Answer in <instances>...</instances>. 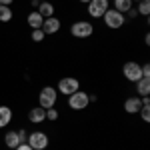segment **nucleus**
Wrapping results in <instances>:
<instances>
[{
	"label": "nucleus",
	"mask_w": 150,
	"mask_h": 150,
	"mask_svg": "<svg viewBox=\"0 0 150 150\" xmlns=\"http://www.w3.org/2000/svg\"><path fill=\"white\" fill-rule=\"evenodd\" d=\"M136 12H138V14H142V16H148V14H150V2H148V0H140Z\"/></svg>",
	"instance_id": "6ab92c4d"
},
{
	"label": "nucleus",
	"mask_w": 150,
	"mask_h": 150,
	"mask_svg": "<svg viewBox=\"0 0 150 150\" xmlns=\"http://www.w3.org/2000/svg\"><path fill=\"white\" fill-rule=\"evenodd\" d=\"M28 120H30L32 124H42V122L46 120V110H44L42 106L30 108V112H28Z\"/></svg>",
	"instance_id": "9d476101"
},
{
	"label": "nucleus",
	"mask_w": 150,
	"mask_h": 150,
	"mask_svg": "<svg viewBox=\"0 0 150 150\" xmlns=\"http://www.w3.org/2000/svg\"><path fill=\"white\" fill-rule=\"evenodd\" d=\"M142 78H150V66L148 64L142 66Z\"/></svg>",
	"instance_id": "4be33fe9"
},
{
	"label": "nucleus",
	"mask_w": 150,
	"mask_h": 150,
	"mask_svg": "<svg viewBox=\"0 0 150 150\" xmlns=\"http://www.w3.org/2000/svg\"><path fill=\"white\" fill-rule=\"evenodd\" d=\"M140 106H142V98L140 96H130L124 102V110H126L128 114H136L140 110Z\"/></svg>",
	"instance_id": "9b49d317"
},
{
	"label": "nucleus",
	"mask_w": 150,
	"mask_h": 150,
	"mask_svg": "<svg viewBox=\"0 0 150 150\" xmlns=\"http://www.w3.org/2000/svg\"><path fill=\"white\" fill-rule=\"evenodd\" d=\"M58 30H60V20H58L56 16L44 18V22H42V32L44 34H56Z\"/></svg>",
	"instance_id": "1a4fd4ad"
},
{
	"label": "nucleus",
	"mask_w": 150,
	"mask_h": 150,
	"mask_svg": "<svg viewBox=\"0 0 150 150\" xmlns=\"http://www.w3.org/2000/svg\"><path fill=\"white\" fill-rule=\"evenodd\" d=\"M134 84H136V92H138L140 98H144V96L150 94V78H140V80L134 82Z\"/></svg>",
	"instance_id": "ddd939ff"
},
{
	"label": "nucleus",
	"mask_w": 150,
	"mask_h": 150,
	"mask_svg": "<svg viewBox=\"0 0 150 150\" xmlns=\"http://www.w3.org/2000/svg\"><path fill=\"white\" fill-rule=\"evenodd\" d=\"M26 142H28V146H30L32 150H46L50 140H48V134L36 130V132H30V134H28Z\"/></svg>",
	"instance_id": "7ed1b4c3"
},
{
	"label": "nucleus",
	"mask_w": 150,
	"mask_h": 150,
	"mask_svg": "<svg viewBox=\"0 0 150 150\" xmlns=\"http://www.w3.org/2000/svg\"><path fill=\"white\" fill-rule=\"evenodd\" d=\"M36 10L40 12L42 18H50V16H54V6L50 4V0H48V2H40Z\"/></svg>",
	"instance_id": "2eb2a0df"
},
{
	"label": "nucleus",
	"mask_w": 150,
	"mask_h": 150,
	"mask_svg": "<svg viewBox=\"0 0 150 150\" xmlns=\"http://www.w3.org/2000/svg\"><path fill=\"white\" fill-rule=\"evenodd\" d=\"M4 144L8 146V148H16L18 144H22L20 142V138H18V132H14V130H10V132H6V136H4Z\"/></svg>",
	"instance_id": "4468645a"
},
{
	"label": "nucleus",
	"mask_w": 150,
	"mask_h": 150,
	"mask_svg": "<svg viewBox=\"0 0 150 150\" xmlns=\"http://www.w3.org/2000/svg\"><path fill=\"white\" fill-rule=\"evenodd\" d=\"M132 2H140V0H132Z\"/></svg>",
	"instance_id": "c85d7f7f"
},
{
	"label": "nucleus",
	"mask_w": 150,
	"mask_h": 150,
	"mask_svg": "<svg viewBox=\"0 0 150 150\" xmlns=\"http://www.w3.org/2000/svg\"><path fill=\"white\" fill-rule=\"evenodd\" d=\"M14 150H32V148L28 146V142H22V144H18V146H16Z\"/></svg>",
	"instance_id": "b1692460"
},
{
	"label": "nucleus",
	"mask_w": 150,
	"mask_h": 150,
	"mask_svg": "<svg viewBox=\"0 0 150 150\" xmlns=\"http://www.w3.org/2000/svg\"><path fill=\"white\" fill-rule=\"evenodd\" d=\"M128 16H130V18H136V16H138L136 8H130V10H128Z\"/></svg>",
	"instance_id": "393cba45"
},
{
	"label": "nucleus",
	"mask_w": 150,
	"mask_h": 150,
	"mask_svg": "<svg viewBox=\"0 0 150 150\" xmlns=\"http://www.w3.org/2000/svg\"><path fill=\"white\" fill-rule=\"evenodd\" d=\"M132 8V0H114V10H118V12H128Z\"/></svg>",
	"instance_id": "f3484780"
},
{
	"label": "nucleus",
	"mask_w": 150,
	"mask_h": 150,
	"mask_svg": "<svg viewBox=\"0 0 150 150\" xmlns=\"http://www.w3.org/2000/svg\"><path fill=\"white\" fill-rule=\"evenodd\" d=\"M76 90H80L78 78H74V76H64V78H60V82H58V92L60 94L70 96L72 92H76Z\"/></svg>",
	"instance_id": "39448f33"
},
{
	"label": "nucleus",
	"mask_w": 150,
	"mask_h": 150,
	"mask_svg": "<svg viewBox=\"0 0 150 150\" xmlns=\"http://www.w3.org/2000/svg\"><path fill=\"white\" fill-rule=\"evenodd\" d=\"M46 120H50V122L58 120V110L56 108H46Z\"/></svg>",
	"instance_id": "412c9836"
},
{
	"label": "nucleus",
	"mask_w": 150,
	"mask_h": 150,
	"mask_svg": "<svg viewBox=\"0 0 150 150\" xmlns=\"http://www.w3.org/2000/svg\"><path fill=\"white\" fill-rule=\"evenodd\" d=\"M16 132H18V138H20V142H26V138H28L26 130H16Z\"/></svg>",
	"instance_id": "5701e85b"
},
{
	"label": "nucleus",
	"mask_w": 150,
	"mask_h": 150,
	"mask_svg": "<svg viewBox=\"0 0 150 150\" xmlns=\"http://www.w3.org/2000/svg\"><path fill=\"white\" fill-rule=\"evenodd\" d=\"M32 40H34V42H42V40H44V32H42V28H34V30H32Z\"/></svg>",
	"instance_id": "aec40b11"
},
{
	"label": "nucleus",
	"mask_w": 150,
	"mask_h": 150,
	"mask_svg": "<svg viewBox=\"0 0 150 150\" xmlns=\"http://www.w3.org/2000/svg\"><path fill=\"white\" fill-rule=\"evenodd\" d=\"M12 120V110L8 106H0V128L8 126Z\"/></svg>",
	"instance_id": "dca6fc26"
},
{
	"label": "nucleus",
	"mask_w": 150,
	"mask_h": 150,
	"mask_svg": "<svg viewBox=\"0 0 150 150\" xmlns=\"http://www.w3.org/2000/svg\"><path fill=\"white\" fill-rule=\"evenodd\" d=\"M26 22H28V26L34 30V28H42V22H44V18L40 16V12L34 10V12H30L28 14V18H26Z\"/></svg>",
	"instance_id": "f8f14e48"
},
{
	"label": "nucleus",
	"mask_w": 150,
	"mask_h": 150,
	"mask_svg": "<svg viewBox=\"0 0 150 150\" xmlns=\"http://www.w3.org/2000/svg\"><path fill=\"white\" fill-rule=\"evenodd\" d=\"M10 20H12L10 6H0V22H10Z\"/></svg>",
	"instance_id": "a211bd4d"
},
{
	"label": "nucleus",
	"mask_w": 150,
	"mask_h": 150,
	"mask_svg": "<svg viewBox=\"0 0 150 150\" xmlns=\"http://www.w3.org/2000/svg\"><path fill=\"white\" fill-rule=\"evenodd\" d=\"M92 32H94V26L86 20H78L70 26V34L74 38H88V36H92Z\"/></svg>",
	"instance_id": "20e7f679"
},
{
	"label": "nucleus",
	"mask_w": 150,
	"mask_h": 150,
	"mask_svg": "<svg viewBox=\"0 0 150 150\" xmlns=\"http://www.w3.org/2000/svg\"><path fill=\"white\" fill-rule=\"evenodd\" d=\"M56 98H58V90L54 86H44L40 94H38V106H42L44 110L46 108H54L56 104Z\"/></svg>",
	"instance_id": "f257e3e1"
},
{
	"label": "nucleus",
	"mask_w": 150,
	"mask_h": 150,
	"mask_svg": "<svg viewBox=\"0 0 150 150\" xmlns=\"http://www.w3.org/2000/svg\"><path fill=\"white\" fill-rule=\"evenodd\" d=\"M12 0H0V6H10Z\"/></svg>",
	"instance_id": "a878e982"
},
{
	"label": "nucleus",
	"mask_w": 150,
	"mask_h": 150,
	"mask_svg": "<svg viewBox=\"0 0 150 150\" xmlns=\"http://www.w3.org/2000/svg\"><path fill=\"white\" fill-rule=\"evenodd\" d=\"M110 8V0H90L88 2V14L92 18H102V14Z\"/></svg>",
	"instance_id": "6e6552de"
},
{
	"label": "nucleus",
	"mask_w": 150,
	"mask_h": 150,
	"mask_svg": "<svg viewBox=\"0 0 150 150\" xmlns=\"http://www.w3.org/2000/svg\"><path fill=\"white\" fill-rule=\"evenodd\" d=\"M80 2H84V4H88V2H90V0H80Z\"/></svg>",
	"instance_id": "bb28decb"
},
{
	"label": "nucleus",
	"mask_w": 150,
	"mask_h": 150,
	"mask_svg": "<svg viewBox=\"0 0 150 150\" xmlns=\"http://www.w3.org/2000/svg\"><path fill=\"white\" fill-rule=\"evenodd\" d=\"M88 104H90L88 94L82 92V90H76V92H72L68 96V106L72 108V110H84Z\"/></svg>",
	"instance_id": "423d86ee"
},
{
	"label": "nucleus",
	"mask_w": 150,
	"mask_h": 150,
	"mask_svg": "<svg viewBox=\"0 0 150 150\" xmlns=\"http://www.w3.org/2000/svg\"><path fill=\"white\" fill-rule=\"evenodd\" d=\"M102 20L104 24L108 26V28H122L124 22H126V18H124V14L122 12L114 10V8H108V10L102 14Z\"/></svg>",
	"instance_id": "f03ea898"
},
{
	"label": "nucleus",
	"mask_w": 150,
	"mask_h": 150,
	"mask_svg": "<svg viewBox=\"0 0 150 150\" xmlns=\"http://www.w3.org/2000/svg\"><path fill=\"white\" fill-rule=\"evenodd\" d=\"M38 2H48V0H38Z\"/></svg>",
	"instance_id": "cd10ccee"
},
{
	"label": "nucleus",
	"mask_w": 150,
	"mask_h": 150,
	"mask_svg": "<svg viewBox=\"0 0 150 150\" xmlns=\"http://www.w3.org/2000/svg\"><path fill=\"white\" fill-rule=\"evenodd\" d=\"M122 74H124V78L130 82H138L142 78V66H140L138 62H126L124 66H122Z\"/></svg>",
	"instance_id": "0eeeda50"
}]
</instances>
